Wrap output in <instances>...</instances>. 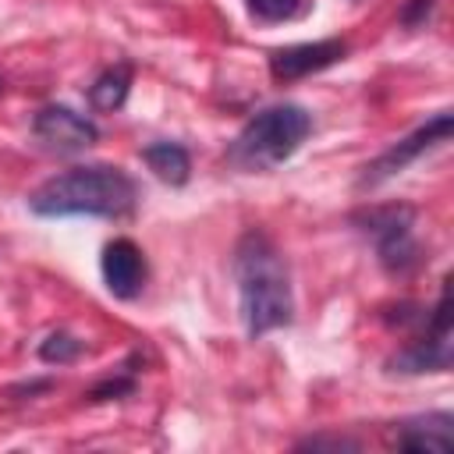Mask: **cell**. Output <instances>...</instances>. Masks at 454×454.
I'll use <instances>...</instances> for the list:
<instances>
[{
	"instance_id": "4",
	"label": "cell",
	"mask_w": 454,
	"mask_h": 454,
	"mask_svg": "<svg viewBox=\"0 0 454 454\" xmlns=\"http://www.w3.org/2000/svg\"><path fill=\"white\" fill-rule=\"evenodd\" d=\"M362 231L376 245V259L390 277H404L419 266V245H415V209L411 206H376L362 216H355Z\"/></svg>"
},
{
	"instance_id": "2",
	"label": "cell",
	"mask_w": 454,
	"mask_h": 454,
	"mask_svg": "<svg viewBox=\"0 0 454 454\" xmlns=\"http://www.w3.org/2000/svg\"><path fill=\"white\" fill-rule=\"evenodd\" d=\"M138 184L128 170L114 163H89L71 167L46 177L32 195L28 209L39 216H103L117 220L135 209Z\"/></svg>"
},
{
	"instance_id": "14",
	"label": "cell",
	"mask_w": 454,
	"mask_h": 454,
	"mask_svg": "<svg viewBox=\"0 0 454 454\" xmlns=\"http://www.w3.org/2000/svg\"><path fill=\"white\" fill-rule=\"evenodd\" d=\"M245 7L252 11V18L259 21H287L298 14L301 0H245Z\"/></svg>"
},
{
	"instance_id": "3",
	"label": "cell",
	"mask_w": 454,
	"mask_h": 454,
	"mask_svg": "<svg viewBox=\"0 0 454 454\" xmlns=\"http://www.w3.org/2000/svg\"><path fill=\"white\" fill-rule=\"evenodd\" d=\"M312 131V114L298 103H277L259 110L231 142L227 160L241 170H273L287 163Z\"/></svg>"
},
{
	"instance_id": "5",
	"label": "cell",
	"mask_w": 454,
	"mask_h": 454,
	"mask_svg": "<svg viewBox=\"0 0 454 454\" xmlns=\"http://www.w3.org/2000/svg\"><path fill=\"white\" fill-rule=\"evenodd\" d=\"M390 369L394 372H447L450 369V287L447 280L426 323V333L415 337L401 355H394Z\"/></svg>"
},
{
	"instance_id": "12",
	"label": "cell",
	"mask_w": 454,
	"mask_h": 454,
	"mask_svg": "<svg viewBox=\"0 0 454 454\" xmlns=\"http://www.w3.org/2000/svg\"><path fill=\"white\" fill-rule=\"evenodd\" d=\"M128 92H131V67L128 64H114V67H106L92 85H89V103L96 106V110H121L124 106V99H128Z\"/></svg>"
},
{
	"instance_id": "9",
	"label": "cell",
	"mask_w": 454,
	"mask_h": 454,
	"mask_svg": "<svg viewBox=\"0 0 454 454\" xmlns=\"http://www.w3.org/2000/svg\"><path fill=\"white\" fill-rule=\"evenodd\" d=\"M348 43L344 39H316V43H294L270 53V74L277 82H294L305 74H316L337 60H344Z\"/></svg>"
},
{
	"instance_id": "7",
	"label": "cell",
	"mask_w": 454,
	"mask_h": 454,
	"mask_svg": "<svg viewBox=\"0 0 454 454\" xmlns=\"http://www.w3.org/2000/svg\"><path fill=\"white\" fill-rule=\"evenodd\" d=\"M32 135H35L50 153H82V149L96 145L99 128H96L85 114H78V110H71V106H64V103H50V106L35 110V117H32Z\"/></svg>"
},
{
	"instance_id": "13",
	"label": "cell",
	"mask_w": 454,
	"mask_h": 454,
	"mask_svg": "<svg viewBox=\"0 0 454 454\" xmlns=\"http://www.w3.org/2000/svg\"><path fill=\"white\" fill-rule=\"evenodd\" d=\"M82 351H85V344H82L78 337L64 333V330L50 333V337L39 344V358H43V362H50V365H67V362H74Z\"/></svg>"
},
{
	"instance_id": "6",
	"label": "cell",
	"mask_w": 454,
	"mask_h": 454,
	"mask_svg": "<svg viewBox=\"0 0 454 454\" xmlns=\"http://www.w3.org/2000/svg\"><path fill=\"white\" fill-rule=\"evenodd\" d=\"M450 128H454V117H450V110H440L436 117H429L426 124H419L411 135H404L397 145H390L387 153H380L369 167H365V174H362V188H376V184H383L387 177H394V174H401L411 160H419L422 153H429L433 145H440V142H447L450 138Z\"/></svg>"
},
{
	"instance_id": "16",
	"label": "cell",
	"mask_w": 454,
	"mask_h": 454,
	"mask_svg": "<svg viewBox=\"0 0 454 454\" xmlns=\"http://www.w3.org/2000/svg\"><path fill=\"white\" fill-rule=\"evenodd\" d=\"M436 11V0H408L404 7H401V25L404 28H422L426 21H429V14Z\"/></svg>"
},
{
	"instance_id": "10",
	"label": "cell",
	"mask_w": 454,
	"mask_h": 454,
	"mask_svg": "<svg viewBox=\"0 0 454 454\" xmlns=\"http://www.w3.org/2000/svg\"><path fill=\"white\" fill-rule=\"evenodd\" d=\"M390 440L401 450H426V454H447L454 447V415L450 411H429L404 419L390 429Z\"/></svg>"
},
{
	"instance_id": "11",
	"label": "cell",
	"mask_w": 454,
	"mask_h": 454,
	"mask_svg": "<svg viewBox=\"0 0 454 454\" xmlns=\"http://www.w3.org/2000/svg\"><path fill=\"white\" fill-rule=\"evenodd\" d=\"M142 160H145V167H149L160 181H167V184H184L188 174H192L188 149L177 145V142H153V145L142 149Z\"/></svg>"
},
{
	"instance_id": "1",
	"label": "cell",
	"mask_w": 454,
	"mask_h": 454,
	"mask_svg": "<svg viewBox=\"0 0 454 454\" xmlns=\"http://www.w3.org/2000/svg\"><path fill=\"white\" fill-rule=\"evenodd\" d=\"M234 284L241 301V323L252 340L291 326L294 319V294H291V273L277 245L262 231H245L234 245Z\"/></svg>"
},
{
	"instance_id": "15",
	"label": "cell",
	"mask_w": 454,
	"mask_h": 454,
	"mask_svg": "<svg viewBox=\"0 0 454 454\" xmlns=\"http://www.w3.org/2000/svg\"><path fill=\"white\" fill-rule=\"evenodd\" d=\"M131 390H135V380L131 376H110V380H103V383H96L89 390V401H110V397H124Z\"/></svg>"
},
{
	"instance_id": "17",
	"label": "cell",
	"mask_w": 454,
	"mask_h": 454,
	"mask_svg": "<svg viewBox=\"0 0 454 454\" xmlns=\"http://www.w3.org/2000/svg\"><path fill=\"white\" fill-rule=\"evenodd\" d=\"M301 450H323V447H333V450H355L358 443L355 440H344V436H309L298 443Z\"/></svg>"
},
{
	"instance_id": "8",
	"label": "cell",
	"mask_w": 454,
	"mask_h": 454,
	"mask_svg": "<svg viewBox=\"0 0 454 454\" xmlns=\"http://www.w3.org/2000/svg\"><path fill=\"white\" fill-rule=\"evenodd\" d=\"M99 273H103V284L114 298L121 301H131L142 284H145V255L142 248L131 241V238H114L103 245V255H99Z\"/></svg>"
},
{
	"instance_id": "18",
	"label": "cell",
	"mask_w": 454,
	"mask_h": 454,
	"mask_svg": "<svg viewBox=\"0 0 454 454\" xmlns=\"http://www.w3.org/2000/svg\"><path fill=\"white\" fill-rule=\"evenodd\" d=\"M0 89H4V85H0Z\"/></svg>"
}]
</instances>
